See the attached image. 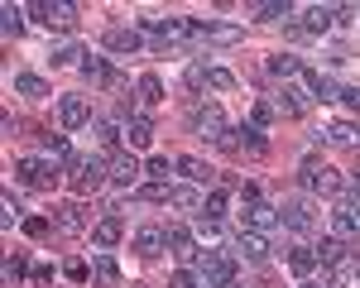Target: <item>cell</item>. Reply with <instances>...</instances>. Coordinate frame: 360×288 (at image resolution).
<instances>
[{
    "mask_svg": "<svg viewBox=\"0 0 360 288\" xmlns=\"http://www.w3.org/2000/svg\"><path fill=\"white\" fill-rule=\"evenodd\" d=\"M274 111H278V115H288V120H298V115L307 111V96L298 91V86H288V82H283V91L274 96Z\"/></svg>",
    "mask_w": 360,
    "mask_h": 288,
    "instance_id": "20",
    "label": "cell"
},
{
    "mask_svg": "<svg viewBox=\"0 0 360 288\" xmlns=\"http://www.w3.org/2000/svg\"><path fill=\"white\" fill-rule=\"evenodd\" d=\"M193 130L202 135V140L217 144L231 125H226V111H221V106H217V101H207V106H193Z\"/></svg>",
    "mask_w": 360,
    "mask_h": 288,
    "instance_id": "4",
    "label": "cell"
},
{
    "mask_svg": "<svg viewBox=\"0 0 360 288\" xmlns=\"http://www.w3.org/2000/svg\"><path fill=\"white\" fill-rule=\"evenodd\" d=\"M327 140L332 144H360V125H351V120H332V125H327Z\"/></svg>",
    "mask_w": 360,
    "mask_h": 288,
    "instance_id": "34",
    "label": "cell"
},
{
    "mask_svg": "<svg viewBox=\"0 0 360 288\" xmlns=\"http://www.w3.org/2000/svg\"><path fill=\"white\" fill-rule=\"evenodd\" d=\"M312 250H317V264H322V269H336V264H346V250H351V245H346V240H336V235H322V245H312Z\"/></svg>",
    "mask_w": 360,
    "mask_h": 288,
    "instance_id": "17",
    "label": "cell"
},
{
    "mask_svg": "<svg viewBox=\"0 0 360 288\" xmlns=\"http://www.w3.org/2000/svg\"><path fill=\"white\" fill-rule=\"evenodd\" d=\"M332 235L336 240H356L360 235V226H356V211H351V202H341L332 211Z\"/></svg>",
    "mask_w": 360,
    "mask_h": 288,
    "instance_id": "22",
    "label": "cell"
},
{
    "mask_svg": "<svg viewBox=\"0 0 360 288\" xmlns=\"http://www.w3.org/2000/svg\"><path fill=\"white\" fill-rule=\"evenodd\" d=\"M298 288H317V284H298Z\"/></svg>",
    "mask_w": 360,
    "mask_h": 288,
    "instance_id": "53",
    "label": "cell"
},
{
    "mask_svg": "<svg viewBox=\"0 0 360 288\" xmlns=\"http://www.w3.org/2000/svg\"><path fill=\"white\" fill-rule=\"evenodd\" d=\"M298 77H303L307 96H317V101H336V96H341V86H336L332 77H322V72H312V67H303Z\"/></svg>",
    "mask_w": 360,
    "mask_h": 288,
    "instance_id": "18",
    "label": "cell"
},
{
    "mask_svg": "<svg viewBox=\"0 0 360 288\" xmlns=\"http://www.w3.org/2000/svg\"><path fill=\"white\" fill-rule=\"evenodd\" d=\"M236 255L250 259V264H259V259H269V240H264L259 230H240V235H236Z\"/></svg>",
    "mask_w": 360,
    "mask_h": 288,
    "instance_id": "14",
    "label": "cell"
},
{
    "mask_svg": "<svg viewBox=\"0 0 360 288\" xmlns=\"http://www.w3.org/2000/svg\"><path fill=\"white\" fill-rule=\"evenodd\" d=\"M29 15H34L44 29H58V34L77 29V5H72V0H34Z\"/></svg>",
    "mask_w": 360,
    "mask_h": 288,
    "instance_id": "1",
    "label": "cell"
},
{
    "mask_svg": "<svg viewBox=\"0 0 360 288\" xmlns=\"http://www.w3.org/2000/svg\"><path fill=\"white\" fill-rule=\"evenodd\" d=\"M91 274H96V284L115 288V284H120V264H115V255H106V250H101V255L91 259Z\"/></svg>",
    "mask_w": 360,
    "mask_h": 288,
    "instance_id": "25",
    "label": "cell"
},
{
    "mask_svg": "<svg viewBox=\"0 0 360 288\" xmlns=\"http://www.w3.org/2000/svg\"><path fill=\"white\" fill-rule=\"evenodd\" d=\"M168 288H202V274H193V269H173V274H168Z\"/></svg>",
    "mask_w": 360,
    "mask_h": 288,
    "instance_id": "44",
    "label": "cell"
},
{
    "mask_svg": "<svg viewBox=\"0 0 360 288\" xmlns=\"http://www.w3.org/2000/svg\"><path fill=\"white\" fill-rule=\"evenodd\" d=\"M274 101H264V96H259V101H255V106H250V125H259V130H264V125H269V120H274Z\"/></svg>",
    "mask_w": 360,
    "mask_h": 288,
    "instance_id": "39",
    "label": "cell"
},
{
    "mask_svg": "<svg viewBox=\"0 0 360 288\" xmlns=\"http://www.w3.org/2000/svg\"><path fill=\"white\" fill-rule=\"evenodd\" d=\"M346 192H351V202H360V173H346Z\"/></svg>",
    "mask_w": 360,
    "mask_h": 288,
    "instance_id": "49",
    "label": "cell"
},
{
    "mask_svg": "<svg viewBox=\"0 0 360 288\" xmlns=\"http://www.w3.org/2000/svg\"><path fill=\"white\" fill-rule=\"evenodd\" d=\"M25 274H29V264H25V255H10V259H5V284H10V288L20 284V279H25Z\"/></svg>",
    "mask_w": 360,
    "mask_h": 288,
    "instance_id": "41",
    "label": "cell"
},
{
    "mask_svg": "<svg viewBox=\"0 0 360 288\" xmlns=\"http://www.w3.org/2000/svg\"><path fill=\"white\" fill-rule=\"evenodd\" d=\"M202 192H197V188H173V192H168V207H183V211H202Z\"/></svg>",
    "mask_w": 360,
    "mask_h": 288,
    "instance_id": "33",
    "label": "cell"
},
{
    "mask_svg": "<svg viewBox=\"0 0 360 288\" xmlns=\"http://www.w3.org/2000/svg\"><path fill=\"white\" fill-rule=\"evenodd\" d=\"M264 67H269V77H278V82H288V77H298V72H303V63H298L293 53H274Z\"/></svg>",
    "mask_w": 360,
    "mask_h": 288,
    "instance_id": "27",
    "label": "cell"
},
{
    "mask_svg": "<svg viewBox=\"0 0 360 288\" xmlns=\"http://www.w3.org/2000/svg\"><path fill=\"white\" fill-rule=\"evenodd\" d=\"M236 130H240V149H245V154H255V159H259V154H269V140H264V130H259V125H236Z\"/></svg>",
    "mask_w": 360,
    "mask_h": 288,
    "instance_id": "29",
    "label": "cell"
},
{
    "mask_svg": "<svg viewBox=\"0 0 360 288\" xmlns=\"http://www.w3.org/2000/svg\"><path fill=\"white\" fill-rule=\"evenodd\" d=\"M15 178L29 183V188H53L58 183V164H44V159L25 154V159H15Z\"/></svg>",
    "mask_w": 360,
    "mask_h": 288,
    "instance_id": "5",
    "label": "cell"
},
{
    "mask_svg": "<svg viewBox=\"0 0 360 288\" xmlns=\"http://www.w3.org/2000/svg\"><path fill=\"white\" fill-rule=\"evenodd\" d=\"M135 91H139V101H144V106H164V82H159L154 72H144V77L135 82Z\"/></svg>",
    "mask_w": 360,
    "mask_h": 288,
    "instance_id": "30",
    "label": "cell"
},
{
    "mask_svg": "<svg viewBox=\"0 0 360 288\" xmlns=\"http://www.w3.org/2000/svg\"><path fill=\"white\" fill-rule=\"evenodd\" d=\"M68 183H72L77 197H86V192H96L101 183H111V164L96 159V154H86V159H77V169L68 173Z\"/></svg>",
    "mask_w": 360,
    "mask_h": 288,
    "instance_id": "2",
    "label": "cell"
},
{
    "mask_svg": "<svg viewBox=\"0 0 360 288\" xmlns=\"http://www.w3.org/2000/svg\"><path fill=\"white\" fill-rule=\"evenodd\" d=\"M135 250L144 259H154L159 250H168V240H164V230L159 226H144V230H135Z\"/></svg>",
    "mask_w": 360,
    "mask_h": 288,
    "instance_id": "24",
    "label": "cell"
},
{
    "mask_svg": "<svg viewBox=\"0 0 360 288\" xmlns=\"http://www.w3.org/2000/svg\"><path fill=\"white\" fill-rule=\"evenodd\" d=\"M173 169H178L173 159H164V154H154V159L144 164V178H149V183H168V173H173Z\"/></svg>",
    "mask_w": 360,
    "mask_h": 288,
    "instance_id": "35",
    "label": "cell"
},
{
    "mask_svg": "<svg viewBox=\"0 0 360 288\" xmlns=\"http://www.w3.org/2000/svg\"><path fill=\"white\" fill-rule=\"evenodd\" d=\"M25 15H29V10H20L15 0H10V5H0V20H5V34H10V39L25 29Z\"/></svg>",
    "mask_w": 360,
    "mask_h": 288,
    "instance_id": "37",
    "label": "cell"
},
{
    "mask_svg": "<svg viewBox=\"0 0 360 288\" xmlns=\"http://www.w3.org/2000/svg\"><path fill=\"white\" fill-rule=\"evenodd\" d=\"M58 120H63L68 130H82L96 115H91V101H86V96H63V101H58Z\"/></svg>",
    "mask_w": 360,
    "mask_h": 288,
    "instance_id": "8",
    "label": "cell"
},
{
    "mask_svg": "<svg viewBox=\"0 0 360 288\" xmlns=\"http://www.w3.org/2000/svg\"><path fill=\"white\" fill-rule=\"evenodd\" d=\"M82 77H86V82H96V86H120V77L111 72V63L96 58L91 48H86V58H82Z\"/></svg>",
    "mask_w": 360,
    "mask_h": 288,
    "instance_id": "15",
    "label": "cell"
},
{
    "mask_svg": "<svg viewBox=\"0 0 360 288\" xmlns=\"http://www.w3.org/2000/svg\"><path fill=\"white\" fill-rule=\"evenodd\" d=\"M341 101L346 106H360V86H341Z\"/></svg>",
    "mask_w": 360,
    "mask_h": 288,
    "instance_id": "50",
    "label": "cell"
},
{
    "mask_svg": "<svg viewBox=\"0 0 360 288\" xmlns=\"http://www.w3.org/2000/svg\"><path fill=\"white\" fill-rule=\"evenodd\" d=\"M226 288H240V284H226Z\"/></svg>",
    "mask_w": 360,
    "mask_h": 288,
    "instance_id": "54",
    "label": "cell"
},
{
    "mask_svg": "<svg viewBox=\"0 0 360 288\" xmlns=\"http://www.w3.org/2000/svg\"><path fill=\"white\" fill-rule=\"evenodd\" d=\"M173 164H178V173H183L193 188H207V183H212V173H217V169H207L202 159H193V154H183V159H173Z\"/></svg>",
    "mask_w": 360,
    "mask_h": 288,
    "instance_id": "23",
    "label": "cell"
},
{
    "mask_svg": "<svg viewBox=\"0 0 360 288\" xmlns=\"http://www.w3.org/2000/svg\"><path fill=\"white\" fill-rule=\"evenodd\" d=\"M317 169H322V159H317V154H307V159H303V169H298V183H303V188H312Z\"/></svg>",
    "mask_w": 360,
    "mask_h": 288,
    "instance_id": "47",
    "label": "cell"
},
{
    "mask_svg": "<svg viewBox=\"0 0 360 288\" xmlns=\"http://www.w3.org/2000/svg\"><path fill=\"white\" fill-rule=\"evenodd\" d=\"M197 274H202V288H226V284H236V259L221 255V250H202Z\"/></svg>",
    "mask_w": 360,
    "mask_h": 288,
    "instance_id": "3",
    "label": "cell"
},
{
    "mask_svg": "<svg viewBox=\"0 0 360 288\" xmlns=\"http://www.w3.org/2000/svg\"><path fill=\"white\" fill-rule=\"evenodd\" d=\"M20 226H25V235H34V240H39V235H49V230H53V216H25Z\"/></svg>",
    "mask_w": 360,
    "mask_h": 288,
    "instance_id": "43",
    "label": "cell"
},
{
    "mask_svg": "<svg viewBox=\"0 0 360 288\" xmlns=\"http://www.w3.org/2000/svg\"><path fill=\"white\" fill-rule=\"evenodd\" d=\"M336 25V5H307L303 10V29L307 34H327Z\"/></svg>",
    "mask_w": 360,
    "mask_h": 288,
    "instance_id": "21",
    "label": "cell"
},
{
    "mask_svg": "<svg viewBox=\"0 0 360 288\" xmlns=\"http://www.w3.org/2000/svg\"><path fill=\"white\" fill-rule=\"evenodd\" d=\"M139 178H144V164H139L135 154H115V159H111V183H120V188H135Z\"/></svg>",
    "mask_w": 360,
    "mask_h": 288,
    "instance_id": "13",
    "label": "cell"
},
{
    "mask_svg": "<svg viewBox=\"0 0 360 288\" xmlns=\"http://www.w3.org/2000/svg\"><path fill=\"white\" fill-rule=\"evenodd\" d=\"M278 221L288 230H307L312 226V207H307V197H288L283 207H278Z\"/></svg>",
    "mask_w": 360,
    "mask_h": 288,
    "instance_id": "12",
    "label": "cell"
},
{
    "mask_svg": "<svg viewBox=\"0 0 360 288\" xmlns=\"http://www.w3.org/2000/svg\"><path fill=\"white\" fill-rule=\"evenodd\" d=\"M120 235H125V221H120V211H106V216H101V221L91 226V245L111 255L115 245H120Z\"/></svg>",
    "mask_w": 360,
    "mask_h": 288,
    "instance_id": "7",
    "label": "cell"
},
{
    "mask_svg": "<svg viewBox=\"0 0 360 288\" xmlns=\"http://www.w3.org/2000/svg\"><path fill=\"white\" fill-rule=\"evenodd\" d=\"M34 284H53V264H34Z\"/></svg>",
    "mask_w": 360,
    "mask_h": 288,
    "instance_id": "48",
    "label": "cell"
},
{
    "mask_svg": "<svg viewBox=\"0 0 360 288\" xmlns=\"http://www.w3.org/2000/svg\"><path fill=\"white\" fill-rule=\"evenodd\" d=\"M125 140H130V149H149L154 144V120L149 115H130L125 120Z\"/></svg>",
    "mask_w": 360,
    "mask_h": 288,
    "instance_id": "19",
    "label": "cell"
},
{
    "mask_svg": "<svg viewBox=\"0 0 360 288\" xmlns=\"http://www.w3.org/2000/svg\"><path fill=\"white\" fill-rule=\"evenodd\" d=\"M164 240H168V250L183 259V264H197V259H202V250L193 245V230L188 226H164Z\"/></svg>",
    "mask_w": 360,
    "mask_h": 288,
    "instance_id": "10",
    "label": "cell"
},
{
    "mask_svg": "<svg viewBox=\"0 0 360 288\" xmlns=\"http://www.w3.org/2000/svg\"><path fill=\"white\" fill-rule=\"evenodd\" d=\"M351 211H356V226H360V202H351Z\"/></svg>",
    "mask_w": 360,
    "mask_h": 288,
    "instance_id": "51",
    "label": "cell"
},
{
    "mask_svg": "<svg viewBox=\"0 0 360 288\" xmlns=\"http://www.w3.org/2000/svg\"><path fill=\"white\" fill-rule=\"evenodd\" d=\"M288 269H293L298 279H307V274L317 269V250H312V245H293V250H288Z\"/></svg>",
    "mask_w": 360,
    "mask_h": 288,
    "instance_id": "26",
    "label": "cell"
},
{
    "mask_svg": "<svg viewBox=\"0 0 360 288\" xmlns=\"http://www.w3.org/2000/svg\"><path fill=\"white\" fill-rule=\"evenodd\" d=\"M240 221H245V230H259V235H264V230L278 226V207H274V202H264V197H255V202L240 207Z\"/></svg>",
    "mask_w": 360,
    "mask_h": 288,
    "instance_id": "6",
    "label": "cell"
},
{
    "mask_svg": "<svg viewBox=\"0 0 360 288\" xmlns=\"http://www.w3.org/2000/svg\"><path fill=\"white\" fill-rule=\"evenodd\" d=\"M15 91L29 96V101H39V96H49V82H44L39 72H20V77H15Z\"/></svg>",
    "mask_w": 360,
    "mask_h": 288,
    "instance_id": "31",
    "label": "cell"
},
{
    "mask_svg": "<svg viewBox=\"0 0 360 288\" xmlns=\"http://www.w3.org/2000/svg\"><path fill=\"white\" fill-rule=\"evenodd\" d=\"M255 15H259L264 25H274V20H293V5H288V0H264V5H255Z\"/></svg>",
    "mask_w": 360,
    "mask_h": 288,
    "instance_id": "32",
    "label": "cell"
},
{
    "mask_svg": "<svg viewBox=\"0 0 360 288\" xmlns=\"http://www.w3.org/2000/svg\"><path fill=\"white\" fill-rule=\"evenodd\" d=\"M217 149H221V154H231V159H240V154H245V149H240V130L231 125V130H226L221 140H217Z\"/></svg>",
    "mask_w": 360,
    "mask_h": 288,
    "instance_id": "42",
    "label": "cell"
},
{
    "mask_svg": "<svg viewBox=\"0 0 360 288\" xmlns=\"http://www.w3.org/2000/svg\"><path fill=\"white\" fill-rule=\"evenodd\" d=\"M101 44H106L111 53H139V48H144V34L130 29V25H111L106 34H101Z\"/></svg>",
    "mask_w": 360,
    "mask_h": 288,
    "instance_id": "9",
    "label": "cell"
},
{
    "mask_svg": "<svg viewBox=\"0 0 360 288\" xmlns=\"http://www.w3.org/2000/svg\"><path fill=\"white\" fill-rule=\"evenodd\" d=\"M91 135L106 144V149H115V144L125 140V125H115V120H106V115H96V120H91Z\"/></svg>",
    "mask_w": 360,
    "mask_h": 288,
    "instance_id": "28",
    "label": "cell"
},
{
    "mask_svg": "<svg viewBox=\"0 0 360 288\" xmlns=\"http://www.w3.org/2000/svg\"><path fill=\"white\" fill-rule=\"evenodd\" d=\"M197 216L221 221V216H226V192H207V202H202V211H197Z\"/></svg>",
    "mask_w": 360,
    "mask_h": 288,
    "instance_id": "38",
    "label": "cell"
},
{
    "mask_svg": "<svg viewBox=\"0 0 360 288\" xmlns=\"http://www.w3.org/2000/svg\"><path fill=\"white\" fill-rule=\"evenodd\" d=\"M63 274H68L72 284H86V279H91V264H86V259H68V264H63Z\"/></svg>",
    "mask_w": 360,
    "mask_h": 288,
    "instance_id": "46",
    "label": "cell"
},
{
    "mask_svg": "<svg viewBox=\"0 0 360 288\" xmlns=\"http://www.w3.org/2000/svg\"><path fill=\"white\" fill-rule=\"evenodd\" d=\"M15 221H25V207L15 202V192H5V216H0V226L10 230V226H15Z\"/></svg>",
    "mask_w": 360,
    "mask_h": 288,
    "instance_id": "45",
    "label": "cell"
},
{
    "mask_svg": "<svg viewBox=\"0 0 360 288\" xmlns=\"http://www.w3.org/2000/svg\"><path fill=\"white\" fill-rule=\"evenodd\" d=\"M312 192H322V197H341V192H346V173L332 169V164H322L317 178H312Z\"/></svg>",
    "mask_w": 360,
    "mask_h": 288,
    "instance_id": "16",
    "label": "cell"
},
{
    "mask_svg": "<svg viewBox=\"0 0 360 288\" xmlns=\"http://www.w3.org/2000/svg\"><path fill=\"white\" fill-rule=\"evenodd\" d=\"M351 288H360V264H356V279H351Z\"/></svg>",
    "mask_w": 360,
    "mask_h": 288,
    "instance_id": "52",
    "label": "cell"
},
{
    "mask_svg": "<svg viewBox=\"0 0 360 288\" xmlns=\"http://www.w3.org/2000/svg\"><path fill=\"white\" fill-rule=\"evenodd\" d=\"M168 192H173V183H144V188H135V192H130V197L154 202V207H159V202H168Z\"/></svg>",
    "mask_w": 360,
    "mask_h": 288,
    "instance_id": "36",
    "label": "cell"
},
{
    "mask_svg": "<svg viewBox=\"0 0 360 288\" xmlns=\"http://www.w3.org/2000/svg\"><path fill=\"white\" fill-rule=\"evenodd\" d=\"M82 226H86V207H82V202H63V207H53V230L77 235Z\"/></svg>",
    "mask_w": 360,
    "mask_h": 288,
    "instance_id": "11",
    "label": "cell"
},
{
    "mask_svg": "<svg viewBox=\"0 0 360 288\" xmlns=\"http://www.w3.org/2000/svg\"><path fill=\"white\" fill-rule=\"evenodd\" d=\"M207 86H212V91H231V86H236V72H226V67H207Z\"/></svg>",
    "mask_w": 360,
    "mask_h": 288,
    "instance_id": "40",
    "label": "cell"
}]
</instances>
